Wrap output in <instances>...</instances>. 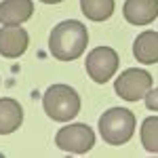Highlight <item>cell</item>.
<instances>
[{
  "instance_id": "obj_1",
  "label": "cell",
  "mask_w": 158,
  "mask_h": 158,
  "mask_svg": "<svg viewBox=\"0 0 158 158\" xmlns=\"http://www.w3.org/2000/svg\"><path fill=\"white\" fill-rule=\"evenodd\" d=\"M89 32L85 23L76 19H65L51 30L49 51L57 61H74L86 51Z\"/></svg>"
},
{
  "instance_id": "obj_2",
  "label": "cell",
  "mask_w": 158,
  "mask_h": 158,
  "mask_svg": "<svg viewBox=\"0 0 158 158\" xmlns=\"http://www.w3.org/2000/svg\"><path fill=\"white\" fill-rule=\"evenodd\" d=\"M42 110L51 120L70 122L80 112V95L70 85H51L42 95Z\"/></svg>"
},
{
  "instance_id": "obj_3",
  "label": "cell",
  "mask_w": 158,
  "mask_h": 158,
  "mask_svg": "<svg viewBox=\"0 0 158 158\" xmlns=\"http://www.w3.org/2000/svg\"><path fill=\"white\" fill-rule=\"evenodd\" d=\"M137 118L127 108H110L99 118V135L108 146H124L135 133Z\"/></svg>"
},
{
  "instance_id": "obj_4",
  "label": "cell",
  "mask_w": 158,
  "mask_h": 158,
  "mask_svg": "<svg viewBox=\"0 0 158 158\" xmlns=\"http://www.w3.org/2000/svg\"><path fill=\"white\" fill-rule=\"evenodd\" d=\"M55 146L70 154H86L95 146V131L85 122L65 124L55 135Z\"/></svg>"
},
{
  "instance_id": "obj_5",
  "label": "cell",
  "mask_w": 158,
  "mask_h": 158,
  "mask_svg": "<svg viewBox=\"0 0 158 158\" xmlns=\"http://www.w3.org/2000/svg\"><path fill=\"white\" fill-rule=\"evenodd\" d=\"M152 89V74L141 68H129L114 80L116 95L124 101H139Z\"/></svg>"
},
{
  "instance_id": "obj_6",
  "label": "cell",
  "mask_w": 158,
  "mask_h": 158,
  "mask_svg": "<svg viewBox=\"0 0 158 158\" xmlns=\"http://www.w3.org/2000/svg\"><path fill=\"white\" fill-rule=\"evenodd\" d=\"M118 53L112 49V47H95L86 55V61H85V68H86V74L93 82L97 85H103L108 82L110 78H114V74L118 70Z\"/></svg>"
},
{
  "instance_id": "obj_7",
  "label": "cell",
  "mask_w": 158,
  "mask_h": 158,
  "mask_svg": "<svg viewBox=\"0 0 158 158\" xmlns=\"http://www.w3.org/2000/svg\"><path fill=\"white\" fill-rule=\"evenodd\" d=\"M30 44V36L21 25H2L0 27V55L6 59L21 57Z\"/></svg>"
},
{
  "instance_id": "obj_8",
  "label": "cell",
  "mask_w": 158,
  "mask_h": 158,
  "mask_svg": "<svg viewBox=\"0 0 158 158\" xmlns=\"http://www.w3.org/2000/svg\"><path fill=\"white\" fill-rule=\"evenodd\" d=\"M122 17L131 25H150L158 17V0H124Z\"/></svg>"
},
{
  "instance_id": "obj_9",
  "label": "cell",
  "mask_w": 158,
  "mask_h": 158,
  "mask_svg": "<svg viewBox=\"0 0 158 158\" xmlns=\"http://www.w3.org/2000/svg\"><path fill=\"white\" fill-rule=\"evenodd\" d=\"M34 15L32 0H2L0 2V23L2 25H21Z\"/></svg>"
},
{
  "instance_id": "obj_10",
  "label": "cell",
  "mask_w": 158,
  "mask_h": 158,
  "mask_svg": "<svg viewBox=\"0 0 158 158\" xmlns=\"http://www.w3.org/2000/svg\"><path fill=\"white\" fill-rule=\"evenodd\" d=\"M23 124V108L17 99H0V135H11Z\"/></svg>"
},
{
  "instance_id": "obj_11",
  "label": "cell",
  "mask_w": 158,
  "mask_h": 158,
  "mask_svg": "<svg viewBox=\"0 0 158 158\" xmlns=\"http://www.w3.org/2000/svg\"><path fill=\"white\" fill-rule=\"evenodd\" d=\"M133 55L143 65L158 63V32H154V30L141 32L133 42Z\"/></svg>"
},
{
  "instance_id": "obj_12",
  "label": "cell",
  "mask_w": 158,
  "mask_h": 158,
  "mask_svg": "<svg viewBox=\"0 0 158 158\" xmlns=\"http://www.w3.org/2000/svg\"><path fill=\"white\" fill-rule=\"evenodd\" d=\"M80 9L91 21H106L114 13V0H80Z\"/></svg>"
},
{
  "instance_id": "obj_13",
  "label": "cell",
  "mask_w": 158,
  "mask_h": 158,
  "mask_svg": "<svg viewBox=\"0 0 158 158\" xmlns=\"http://www.w3.org/2000/svg\"><path fill=\"white\" fill-rule=\"evenodd\" d=\"M139 139H141V146L150 154H158V116H148L141 122Z\"/></svg>"
},
{
  "instance_id": "obj_14",
  "label": "cell",
  "mask_w": 158,
  "mask_h": 158,
  "mask_svg": "<svg viewBox=\"0 0 158 158\" xmlns=\"http://www.w3.org/2000/svg\"><path fill=\"white\" fill-rule=\"evenodd\" d=\"M143 101H146V108L148 110L158 112V86H156V89H150V93L143 97Z\"/></svg>"
},
{
  "instance_id": "obj_15",
  "label": "cell",
  "mask_w": 158,
  "mask_h": 158,
  "mask_svg": "<svg viewBox=\"0 0 158 158\" xmlns=\"http://www.w3.org/2000/svg\"><path fill=\"white\" fill-rule=\"evenodd\" d=\"M40 2H44V4H59L63 0H40Z\"/></svg>"
}]
</instances>
